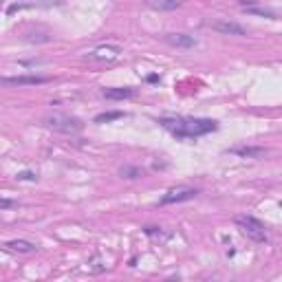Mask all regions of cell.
I'll return each mask as SVG.
<instances>
[{"instance_id":"cell-12","label":"cell","mask_w":282,"mask_h":282,"mask_svg":"<svg viewBox=\"0 0 282 282\" xmlns=\"http://www.w3.org/2000/svg\"><path fill=\"white\" fill-rule=\"evenodd\" d=\"M5 247L11 251H22V253H29L35 249V245L29 241H9V243H5Z\"/></svg>"},{"instance_id":"cell-15","label":"cell","mask_w":282,"mask_h":282,"mask_svg":"<svg viewBox=\"0 0 282 282\" xmlns=\"http://www.w3.org/2000/svg\"><path fill=\"white\" fill-rule=\"evenodd\" d=\"M247 11H251V13H260V16H269V18H276V13L269 11V9H256V7H249Z\"/></svg>"},{"instance_id":"cell-9","label":"cell","mask_w":282,"mask_h":282,"mask_svg":"<svg viewBox=\"0 0 282 282\" xmlns=\"http://www.w3.org/2000/svg\"><path fill=\"white\" fill-rule=\"evenodd\" d=\"M231 152L238 154V157H245V159H263L267 150L265 148H251V146H247V148H231Z\"/></svg>"},{"instance_id":"cell-3","label":"cell","mask_w":282,"mask_h":282,"mask_svg":"<svg viewBox=\"0 0 282 282\" xmlns=\"http://www.w3.org/2000/svg\"><path fill=\"white\" fill-rule=\"evenodd\" d=\"M234 221H236V225L241 227V231L247 238H251V241H256V243H267V229H265V225L260 223L258 218H253V216H236Z\"/></svg>"},{"instance_id":"cell-13","label":"cell","mask_w":282,"mask_h":282,"mask_svg":"<svg viewBox=\"0 0 282 282\" xmlns=\"http://www.w3.org/2000/svg\"><path fill=\"white\" fill-rule=\"evenodd\" d=\"M119 174H122L124 179H141V176H144V170H141V168L126 166V168H122V170H119Z\"/></svg>"},{"instance_id":"cell-8","label":"cell","mask_w":282,"mask_h":282,"mask_svg":"<svg viewBox=\"0 0 282 282\" xmlns=\"http://www.w3.org/2000/svg\"><path fill=\"white\" fill-rule=\"evenodd\" d=\"M144 3L157 11H174L181 7V0H144Z\"/></svg>"},{"instance_id":"cell-7","label":"cell","mask_w":282,"mask_h":282,"mask_svg":"<svg viewBox=\"0 0 282 282\" xmlns=\"http://www.w3.org/2000/svg\"><path fill=\"white\" fill-rule=\"evenodd\" d=\"M166 42H168V44H172V46H181V49L196 46V40L192 38V35H185V33H168Z\"/></svg>"},{"instance_id":"cell-10","label":"cell","mask_w":282,"mask_h":282,"mask_svg":"<svg viewBox=\"0 0 282 282\" xmlns=\"http://www.w3.org/2000/svg\"><path fill=\"white\" fill-rule=\"evenodd\" d=\"M214 31H221V33H227V35H245V29L236 22H214L212 25Z\"/></svg>"},{"instance_id":"cell-6","label":"cell","mask_w":282,"mask_h":282,"mask_svg":"<svg viewBox=\"0 0 282 282\" xmlns=\"http://www.w3.org/2000/svg\"><path fill=\"white\" fill-rule=\"evenodd\" d=\"M119 53H122V49H119V46L106 44V46L93 49V51L88 53V60H90V62H112V60L119 58Z\"/></svg>"},{"instance_id":"cell-14","label":"cell","mask_w":282,"mask_h":282,"mask_svg":"<svg viewBox=\"0 0 282 282\" xmlns=\"http://www.w3.org/2000/svg\"><path fill=\"white\" fill-rule=\"evenodd\" d=\"M124 112H102V115L95 117V124H108V122H115V119H122Z\"/></svg>"},{"instance_id":"cell-17","label":"cell","mask_w":282,"mask_h":282,"mask_svg":"<svg viewBox=\"0 0 282 282\" xmlns=\"http://www.w3.org/2000/svg\"><path fill=\"white\" fill-rule=\"evenodd\" d=\"M9 207H16V201H9V199H0V209H9Z\"/></svg>"},{"instance_id":"cell-4","label":"cell","mask_w":282,"mask_h":282,"mask_svg":"<svg viewBox=\"0 0 282 282\" xmlns=\"http://www.w3.org/2000/svg\"><path fill=\"white\" fill-rule=\"evenodd\" d=\"M199 194L194 187H172L161 196L159 203L161 205H172V203H183V201H192L194 196Z\"/></svg>"},{"instance_id":"cell-11","label":"cell","mask_w":282,"mask_h":282,"mask_svg":"<svg viewBox=\"0 0 282 282\" xmlns=\"http://www.w3.org/2000/svg\"><path fill=\"white\" fill-rule=\"evenodd\" d=\"M135 95L132 88H104V97L106 100H128Z\"/></svg>"},{"instance_id":"cell-2","label":"cell","mask_w":282,"mask_h":282,"mask_svg":"<svg viewBox=\"0 0 282 282\" xmlns=\"http://www.w3.org/2000/svg\"><path fill=\"white\" fill-rule=\"evenodd\" d=\"M44 126L55 132H64V135H77L84 128L82 119L68 117V115H49L44 117Z\"/></svg>"},{"instance_id":"cell-5","label":"cell","mask_w":282,"mask_h":282,"mask_svg":"<svg viewBox=\"0 0 282 282\" xmlns=\"http://www.w3.org/2000/svg\"><path fill=\"white\" fill-rule=\"evenodd\" d=\"M49 77L42 75H16V77H0V86H35V84H46Z\"/></svg>"},{"instance_id":"cell-1","label":"cell","mask_w":282,"mask_h":282,"mask_svg":"<svg viewBox=\"0 0 282 282\" xmlns=\"http://www.w3.org/2000/svg\"><path fill=\"white\" fill-rule=\"evenodd\" d=\"M161 126L179 139H196L218 128L214 119H196V117H163Z\"/></svg>"},{"instance_id":"cell-16","label":"cell","mask_w":282,"mask_h":282,"mask_svg":"<svg viewBox=\"0 0 282 282\" xmlns=\"http://www.w3.org/2000/svg\"><path fill=\"white\" fill-rule=\"evenodd\" d=\"M16 179H18V181H35L38 176H35L33 172H20V174L16 176Z\"/></svg>"}]
</instances>
